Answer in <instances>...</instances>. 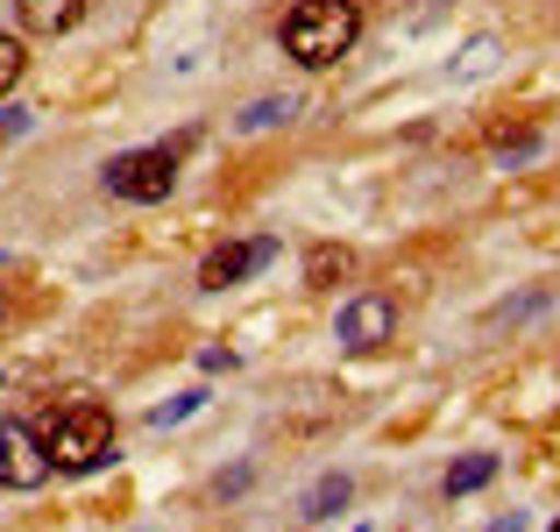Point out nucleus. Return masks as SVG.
<instances>
[{
  "instance_id": "obj_1",
  "label": "nucleus",
  "mask_w": 560,
  "mask_h": 532,
  "mask_svg": "<svg viewBox=\"0 0 560 532\" xmlns=\"http://www.w3.org/2000/svg\"><path fill=\"white\" fill-rule=\"evenodd\" d=\"M277 43H284L291 65L327 71L362 43V8L355 0H299V8L284 14V28H277Z\"/></svg>"
},
{
  "instance_id": "obj_2",
  "label": "nucleus",
  "mask_w": 560,
  "mask_h": 532,
  "mask_svg": "<svg viewBox=\"0 0 560 532\" xmlns=\"http://www.w3.org/2000/svg\"><path fill=\"white\" fill-rule=\"evenodd\" d=\"M43 454H50L57 476H85V469L114 462V419L100 405H71L50 419V433H43Z\"/></svg>"
},
{
  "instance_id": "obj_3",
  "label": "nucleus",
  "mask_w": 560,
  "mask_h": 532,
  "mask_svg": "<svg viewBox=\"0 0 560 532\" xmlns=\"http://www.w3.org/2000/svg\"><path fill=\"white\" fill-rule=\"evenodd\" d=\"M100 185H107L114 199H128V206H156V199H171V185H178V150H121L107 171H100Z\"/></svg>"
},
{
  "instance_id": "obj_4",
  "label": "nucleus",
  "mask_w": 560,
  "mask_h": 532,
  "mask_svg": "<svg viewBox=\"0 0 560 532\" xmlns=\"http://www.w3.org/2000/svg\"><path fill=\"white\" fill-rule=\"evenodd\" d=\"M390 334H397V305L383 299V291H355V299L334 313V342H341V355H376Z\"/></svg>"
},
{
  "instance_id": "obj_5",
  "label": "nucleus",
  "mask_w": 560,
  "mask_h": 532,
  "mask_svg": "<svg viewBox=\"0 0 560 532\" xmlns=\"http://www.w3.org/2000/svg\"><path fill=\"white\" fill-rule=\"evenodd\" d=\"M50 483V454L28 426L0 419V490H43Z\"/></svg>"
},
{
  "instance_id": "obj_6",
  "label": "nucleus",
  "mask_w": 560,
  "mask_h": 532,
  "mask_svg": "<svg viewBox=\"0 0 560 532\" xmlns=\"http://www.w3.org/2000/svg\"><path fill=\"white\" fill-rule=\"evenodd\" d=\"M270 263H277L270 234H256V242H228V248H213V256L199 263V291H228V285H242V277L270 270Z\"/></svg>"
},
{
  "instance_id": "obj_7",
  "label": "nucleus",
  "mask_w": 560,
  "mask_h": 532,
  "mask_svg": "<svg viewBox=\"0 0 560 532\" xmlns=\"http://www.w3.org/2000/svg\"><path fill=\"white\" fill-rule=\"evenodd\" d=\"M348 505H355V483H348L341 469H334V476H319L313 490L299 497V519H305V525H327V519H341Z\"/></svg>"
},
{
  "instance_id": "obj_8",
  "label": "nucleus",
  "mask_w": 560,
  "mask_h": 532,
  "mask_svg": "<svg viewBox=\"0 0 560 532\" xmlns=\"http://www.w3.org/2000/svg\"><path fill=\"white\" fill-rule=\"evenodd\" d=\"M79 22H85V0H22V28H36V36H65Z\"/></svg>"
},
{
  "instance_id": "obj_9",
  "label": "nucleus",
  "mask_w": 560,
  "mask_h": 532,
  "mask_svg": "<svg viewBox=\"0 0 560 532\" xmlns=\"http://www.w3.org/2000/svg\"><path fill=\"white\" fill-rule=\"evenodd\" d=\"M497 65H504V43H497V36H468L462 57L447 65V79H454V85H476V79H490Z\"/></svg>"
},
{
  "instance_id": "obj_10",
  "label": "nucleus",
  "mask_w": 560,
  "mask_h": 532,
  "mask_svg": "<svg viewBox=\"0 0 560 532\" xmlns=\"http://www.w3.org/2000/svg\"><path fill=\"white\" fill-rule=\"evenodd\" d=\"M291 114H299V100H291V93H270V100H248V107L234 114V128H242V136H262V128H284Z\"/></svg>"
},
{
  "instance_id": "obj_11",
  "label": "nucleus",
  "mask_w": 560,
  "mask_h": 532,
  "mask_svg": "<svg viewBox=\"0 0 560 532\" xmlns=\"http://www.w3.org/2000/svg\"><path fill=\"white\" fill-rule=\"evenodd\" d=\"M497 469H504L497 454H462V462L447 469V497H476V490H490Z\"/></svg>"
},
{
  "instance_id": "obj_12",
  "label": "nucleus",
  "mask_w": 560,
  "mask_h": 532,
  "mask_svg": "<svg viewBox=\"0 0 560 532\" xmlns=\"http://www.w3.org/2000/svg\"><path fill=\"white\" fill-rule=\"evenodd\" d=\"M348 270H355V256H348V248H334V242H319L313 256H305V285H313V291H334Z\"/></svg>"
},
{
  "instance_id": "obj_13",
  "label": "nucleus",
  "mask_w": 560,
  "mask_h": 532,
  "mask_svg": "<svg viewBox=\"0 0 560 532\" xmlns=\"http://www.w3.org/2000/svg\"><path fill=\"white\" fill-rule=\"evenodd\" d=\"M199 405H206V391H178L171 405H156V412H150V426H156V433H171V426H185Z\"/></svg>"
},
{
  "instance_id": "obj_14",
  "label": "nucleus",
  "mask_w": 560,
  "mask_h": 532,
  "mask_svg": "<svg viewBox=\"0 0 560 532\" xmlns=\"http://www.w3.org/2000/svg\"><path fill=\"white\" fill-rule=\"evenodd\" d=\"M28 71V50H22V36H0V93H14V79Z\"/></svg>"
},
{
  "instance_id": "obj_15",
  "label": "nucleus",
  "mask_w": 560,
  "mask_h": 532,
  "mask_svg": "<svg viewBox=\"0 0 560 532\" xmlns=\"http://www.w3.org/2000/svg\"><path fill=\"white\" fill-rule=\"evenodd\" d=\"M533 157H539V136H504V142H497V164H533Z\"/></svg>"
},
{
  "instance_id": "obj_16",
  "label": "nucleus",
  "mask_w": 560,
  "mask_h": 532,
  "mask_svg": "<svg viewBox=\"0 0 560 532\" xmlns=\"http://www.w3.org/2000/svg\"><path fill=\"white\" fill-rule=\"evenodd\" d=\"M539 305H547V291H525L518 305H497V313H490V327H511V320H533Z\"/></svg>"
},
{
  "instance_id": "obj_17",
  "label": "nucleus",
  "mask_w": 560,
  "mask_h": 532,
  "mask_svg": "<svg viewBox=\"0 0 560 532\" xmlns=\"http://www.w3.org/2000/svg\"><path fill=\"white\" fill-rule=\"evenodd\" d=\"M28 128V107H0V136H22Z\"/></svg>"
},
{
  "instance_id": "obj_18",
  "label": "nucleus",
  "mask_w": 560,
  "mask_h": 532,
  "mask_svg": "<svg viewBox=\"0 0 560 532\" xmlns=\"http://www.w3.org/2000/svg\"><path fill=\"white\" fill-rule=\"evenodd\" d=\"M490 532H525V519H518V511H511V519H497Z\"/></svg>"
},
{
  "instance_id": "obj_19",
  "label": "nucleus",
  "mask_w": 560,
  "mask_h": 532,
  "mask_svg": "<svg viewBox=\"0 0 560 532\" xmlns=\"http://www.w3.org/2000/svg\"><path fill=\"white\" fill-rule=\"evenodd\" d=\"M348 532H370V525H348Z\"/></svg>"
},
{
  "instance_id": "obj_20",
  "label": "nucleus",
  "mask_w": 560,
  "mask_h": 532,
  "mask_svg": "<svg viewBox=\"0 0 560 532\" xmlns=\"http://www.w3.org/2000/svg\"><path fill=\"white\" fill-rule=\"evenodd\" d=\"M547 532H560V519H553V525H547Z\"/></svg>"
},
{
  "instance_id": "obj_21",
  "label": "nucleus",
  "mask_w": 560,
  "mask_h": 532,
  "mask_svg": "<svg viewBox=\"0 0 560 532\" xmlns=\"http://www.w3.org/2000/svg\"><path fill=\"white\" fill-rule=\"evenodd\" d=\"M0 305H8V299H0Z\"/></svg>"
}]
</instances>
